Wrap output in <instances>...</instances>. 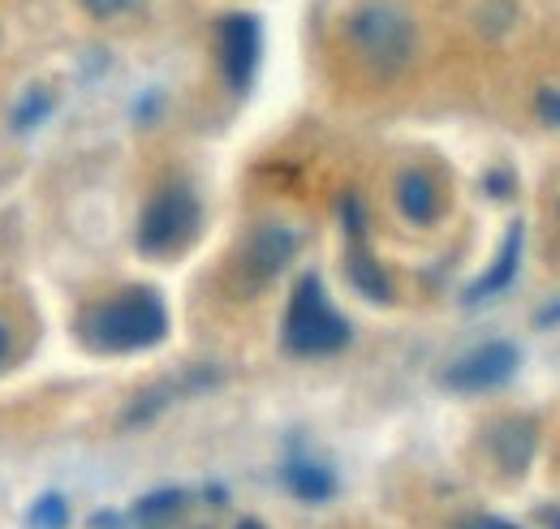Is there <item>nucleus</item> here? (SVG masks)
Segmentation results:
<instances>
[{"mask_svg":"<svg viewBox=\"0 0 560 529\" xmlns=\"http://www.w3.org/2000/svg\"><path fill=\"white\" fill-rule=\"evenodd\" d=\"M220 66L233 91H246L259 69V22L250 13H229L220 22Z\"/></svg>","mask_w":560,"mask_h":529,"instance_id":"obj_6","label":"nucleus"},{"mask_svg":"<svg viewBox=\"0 0 560 529\" xmlns=\"http://www.w3.org/2000/svg\"><path fill=\"white\" fill-rule=\"evenodd\" d=\"M4 349H9V336H4V328H0V357H4Z\"/></svg>","mask_w":560,"mask_h":529,"instance_id":"obj_18","label":"nucleus"},{"mask_svg":"<svg viewBox=\"0 0 560 529\" xmlns=\"http://www.w3.org/2000/svg\"><path fill=\"white\" fill-rule=\"evenodd\" d=\"M237 529H259V526H255V521H242V526H237Z\"/></svg>","mask_w":560,"mask_h":529,"instance_id":"obj_19","label":"nucleus"},{"mask_svg":"<svg viewBox=\"0 0 560 529\" xmlns=\"http://www.w3.org/2000/svg\"><path fill=\"white\" fill-rule=\"evenodd\" d=\"M284 478H289V486H293L302 499H311V504H319V499H328V495H332V478H328V469H324V465L293 461Z\"/></svg>","mask_w":560,"mask_h":529,"instance_id":"obj_10","label":"nucleus"},{"mask_svg":"<svg viewBox=\"0 0 560 529\" xmlns=\"http://www.w3.org/2000/svg\"><path fill=\"white\" fill-rule=\"evenodd\" d=\"M48 108H52V95L48 91H31L18 108H13V121H18V130H31V126H39L44 117H48Z\"/></svg>","mask_w":560,"mask_h":529,"instance_id":"obj_13","label":"nucleus"},{"mask_svg":"<svg viewBox=\"0 0 560 529\" xmlns=\"http://www.w3.org/2000/svg\"><path fill=\"white\" fill-rule=\"evenodd\" d=\"M293 246H298V237L293 233H284V228H277V224H268V228H259L255 233V242H250V267L259 271V275H272V271H280L284 267V259L293 255Z\"/></svg>","mask_w":560,"mask_h":529,"instance_id":"obj_9","label":"nucleus"},{"mask_svg":"<svg viewBox=\"0 0 560 529\" xmlns=\"http://www.w3.org/2000/svg\"><path fill=\"white\" fill-rule=\"evenodd\" d=\"M164 331H168V315H164V302L151 289H126V293L108 297L104 306H95L82 319L86 344H95L104 353L147 349V344L164 340Z\"/></svg>","mask_w":560,"mask_h":529,"instance_id":"obj_1","label":"nucleus"},{"mask_svg":"<svg viewBox=\"0 0 560 529\" xmlns=\"http://www.w3.org/2000/svg\"><path fill=\"white\" fill-rule=\"evenodd\" d=\"M517 263H522V224H513L509 228V237H504V246H500V255H495V263L488 267V275L483 280H475L470 284V302H488L495 293H504L509 284H513V275H517Z\"/></svg>","mask_w":560,"mask_h":529,"instance_id":"obj_7","label":"nucleus"},{"mask_svg":"<svg viewBox=\"0 0 560 529\" xmlns=\"http://www.w3.org/2000/svg\"><path fill=\"white\" fill-rule=\"evenodd\" d=\"M350 39L362 52V61L375 66L380 73H397L415 57V22L406 9H397L388 0H371L353 13Z\"/></svg>","mask_w":560,"mask_h":529,"instance_id":"obj_2","label":"nucleus"},{"mask_svg":"<svg viewBox=\"0 0 560 529\" xmlns=\"http://www.w3.org/2000/svg\"><path fill=\"white\" fill-rule=\"evenodd\" d=\"M86 4V13H95V17H117V13H130L139 0H82Z\"/></svg>","mask_w":560,"mask_h":529,"instance_id":"obj_15","label":"nucleus"},{"mask_svg":"<svg viewBox=\"0 0 560 529\" xmlns=\"http://www.w3.org/2000/svg\"><path fill=\"white\" fill-rule=\"evenodd\" d=\"M31 529H66L70 521V508H66V499L61 495H44L35 508H31Z\"/></svg>","mask_w":560,"mask_h":529,"instance_id":"obj_12","label":"nucleus"},{"mask_svg":"<svg viewBox=\"0 0 560 529\" xmlns=\"http://www.w3.org/2000/svg\"><path fill=\"white\" fill-rule=\"evenodd\" d=\"M552 529H560V513H557V517H552Z\"/></svg>","mask_w":560,"mask_h":529,"instance_id":"obj_20","label":"nucleus"},{"mask_svg":"<svg viewBox=\"0 0 560 529\" xmlns=\"http://www.w3.org/2000/svg\"><path fill=\"white\" fill-rule=\"evenodd\" d=\"M186 504V495L182 491H164V495H147L139 504V521H160V517H168V513H177Z\"/></svg>","mask_w":560,"mask_h":529,"instance_id":"obj_14","label":"nucleus"},{"mask_svg":"<svg viewBox=\"0 0 560 529\" xmlns=\"http://www.w3.org/2000/svg\"><path fill=\"white\" fill-rule=\"evenodd\" d=\"M350 275H353V284L362 289V293H371L375 302H384L388 297V280H384V271L371 263V255H353V263H350Z\"/></svg>","mask_w":560,"mask_h":529,"instance_id":"obj_11","label":"nucleus"},{"mask_svg":"<svg viewBox=\"0 0 560 529\" xmlns=\"http://www.w3.org/2000/svg\"><path fill=\"white\" fill-rule=\"evenodd\" d=\"M199 228V202L186 186H168L164 195H155L151 207L142 211L139 246L147 255H173L182 250Z\"/></svg>","mask_w":560,"mask_h":529,"instance_id":"obj_4","label":"nucleus"},{"mask_svg":"<svg viewBox=\"0 0 560 529\" xmlns=\"http://www.w3.org/2000/svg\"><path fill=\"white\" fill-rule=\"evenodd\" d=\"M397 202L415 224H431L440 215V190H435V181L427 173H406L397 181Z\"/></svg>","mask_w":560,"mask_h":529,"instance_id":"obj_8","label":"nucleus"},{"mask_svg":"<svg viewBox=\"0 0 560 529\" xmlns=\"http://www.w3.org/2000/svg\"><path fill=\"white\" fill-rule=\"evenodd\" d=\"M539 113L560 130V91H544V95H539Z\"/></svg>","mask_w":560,"mask_h":529,"instance_id":"obj_16","label":"nucleus"},{"mask_svg":"<svg viewBox=\"0 0 560 529\" xmlns=\"http://www.w3.org/2000/svg\"><path fill=\"white\" fill-rule=\"evenodd\" d=\"M350 344V324L328 306L315 275H306L284 315V349L298 357H324Z\"/></svg>","mask_w":560,"mask_h":529,"instance_id":"obj_3","label":"nucleus"},{"mask_svg":"<svg viewBox=\"0 0 560 529\" xmlns=\"http://www.w3.org/2000/svg\"><path fill=\"white\" fill-rule=\"evenodd\" d=\"M513 371H517V349L504 344V340H491V344L470 349L466 357H457V362L444 371V384L457 388V392H483V388L504 384Z\"/></svg>","mask_w":560,"mask_h":529,"instance_id":"obj_5","label":"nucleus"},{"mask_svg":"<svg viewBox=\"0 0 560 529\" xmlns=\"http://www.w3.org/2000/svg\"><path fill=\"white\" fill-rule=\"evenodd\" d=\"M462 529H522V526H513L504 517H475V521H466Z\"/></svg>","mask_w":560,"mask_h":529,"instance_id":"obj_17","label":"nucleus"}]
</instances>
